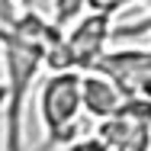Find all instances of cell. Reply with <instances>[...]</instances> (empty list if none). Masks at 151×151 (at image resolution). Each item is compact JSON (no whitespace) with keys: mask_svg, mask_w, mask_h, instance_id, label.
I'll return each instance as SVG.
<instances>
[{"mask_svg":"<svg viewBox=\"0 0 151 151\" xmlns=\"http://www.w3.org/2000/svg\"><path fill=\"white\" fill-rule=\"evenodd\" d=\"M132 3H145V0H84V13H93V16H106L116 23V16L125 13Z\"/></svg>","mask_w":151,"mask_h":151,"instance_id":"obj_6","label":"cell"},{"mask_svg":"<svg viewBox=\"0 0 151 151\" xmlns=\"http://www.w3.org/2000/svg\"><path fill=\"white\" fill-rule=\"evenodd\" d=\"M0 109H3V87H0Z\"/></svg>","mask_w":151,"mask_h":151,"instance_id":"obj_8","label":"cell"},{"mask_svg":"<svg viewBox=\"0 0 151 151\" xmlns=\"http://www.w3.org/2000/svg\"><path fill=\"white\" fill-rule=\"evenodd\" d=\"M93 135L103 151H151V106L148 103H125L119 116L96 122Z\"/></svg>","mask_w":151,"mask_h":151,"instance_id":"obj_4","label":"cell"},{"mask_svg":"<svg viewBox=\"0 0 151 151\" xmlns=\"http://www.w3.org/2000/svg\"><path fill=\"white\" fill-rule=\"evenodd\" d=\"M35 113L42 122V145L35 151H64L81 135V74L48 71L35 87Z\"/></svg>","mask_w":151,"mask_h":151,"instance_id":"obj_1","label":"cell"},{"mask_svg":"<svg viewBox=\"0 0 151 151\" xmlns=\"http://www.w3.org/2000/svg\"><path fill=\"white\" fill-rule=\"evenodd\" d=\"M113 26L116 23L106 16L84 13L74 26L55 35L45 58V71H77V74L93 71V64L109 52L106 45L113 42Z\"/></svg>","mask_w":151,"mask_h":151,"instance_id":"obj_2","label":"cell"},{"mask_svg":"<svg viewBox=\"0 0 151 151\" xmlns=\"http://www.w3.org/2000/svg\"><path fill=\"white\" fill-rule=\"evenodd\" d=\"M125 103L129 100L103 74H96V71L81 74V106H84V113L93 122H106V119H113V116H119L122 109H125Z\"/></svg>","mask_w":151,"mask_h":151,"instance_id":"obj_5","label":"cell"},{"mask_svg":"<svg viewBox=\"0 0 151 151\" xmlns=\"http://www.w3.org/2000/svg\"><path fill=\"white\" fill-rule=\"evenodd\" d=\"M0 3H6V6H16V10H32L39 0H0Z\"/></svg>","mask_w":151,"mask_h":151,"instance_id":"obj_7","label":"cell"},{"mask_svg":"<svg viewBox=\"0 0 151 151\" xmlns=\"http://www.w3.org/2000/svg\"><path fill=\"white\" fill-rule=\"evenodd\" d=\"M96 74L116 84V90L129 103H148L151 106V45H125L109 48L103 58L93 64Z\"/></svg>","mask_w":151,"mask_h":151,"instance_id":"obj_3","label":"cell"}]
</instances>
